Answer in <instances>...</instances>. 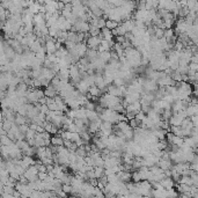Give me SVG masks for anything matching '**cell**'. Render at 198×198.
Returning <instances> with one entry per match:
<instances>
[{"label": "cell", "mask_w": 198, "mask_h": 198, "mask_svg": "<svg viewBox=\"0 0 198 198\" xmlns=\"http://www.w3.org/2000/svg\"><path fill=\"white\" fill-rule=\"evenodd\" d=\"M118 116H119V112H117L111 108H104L102 112L100 114V117L102 121H107V122H110L112 124L118 123Z\"/></svg>", "instance_id": "1"}, {"label": "cell", "mask_w": 198, "mask_h": 198, "mask_svg": "<svg viewBox=\"0 0 198 198\" xmlns=\"http://www.w3.org/2000/svg\"><path fill=\"white\" fill-rule=\"evenodd\" d=\"M101 41H102L101 35H100V36H91V37L86 41V42H87L88 49L97 50L99 49V45H100V43H101Z\"/></svg>", "instance_id": "2"}, {"label": "cell", "mask_w": 198, "mask_h": 198, "mask_svg": "<svg viewBox=\"0 0 198 198\" xmlns=\"http://www.w3.org/2000/svg\"><path fill=\"white\" fill-rule=\"evenodd\" d=\"M100 130H101V132H102L104 136H110V134L114 133V125H112V123L103 121Z\"/></svg>", "instance_id": "3"}, {"label": "cell", "mask_w": 198, "mask_h": 198, "mask_svg": "<svg viewBox=\"0 0 198 198\" xmlns=\"http://www.w3.org/2000/svg\"><path fill=\"white\" fill-rule=\"evenodd\" d=\"M45 50L48 54H56L57 51V45H56V42L54 41V38L48 36V39H46L45 43Z\"/></svg>", "instance_id": "4"}, {"label": "cell", "mask_w": 198, "mask_h": 198, "mask_svg": "<svg viewBox=\"0 0 198 198\" xmlns=\"http://www.w3.org/2000/svg\"><path fill=\"white\" fill-rule=\"evenodd\" d=\"M117 176L119 181H122V182H131V180H132V173H130L129 170H119L117 173Z\"/></svg>", "instance_id": "5"}, {"label": "cell", "mask_w": 198, "mask_h": 198, "mask_svg": "<svg viewBox=\"0 0 198 198\" xmlns=\"http://www.w3.org/2000/svg\"><path fill=\"white\" fill-rule=\"evenodd\" d=\"M76 89H78V91H80V93H82V94H85V95H86L88 91H89V88H91V86H89V85H88L87 82L84 80V79H81V80L76 85Z\"/></svg>", "instance_id": "6"}, {"label": "cell", "mask_w": 198, "mask_h": 198, "mask_svg": "<svg viewBox=\"0 0 198 198\" xmlns=\"http://www.w3.org/2000/svg\"><path fill=\"white\" fill-rule=\"evenodd\" d=\"M156 164L160 168H162L164 170H167V169H170L173 167V160L171 159H164V158H161Z\"/></svg>", "instance_id": "7"}, {"label": "cell", "mask_w": 198, "mask_h": 198, "mask_svg": "<svg viewBox=\"0 0 198 198\" xmlns=\"http://www.w3.org/2000/svg\"><path fill=\"white\" fill-rule=\"evenodd\" d=\"M44 94H45V96H48V97H55L56 95H58V91L54 85L50 84L49 86H46V88L44 89Z\"/></svg>", "instance_id": "8"}, {"label": "cell", "mask_w": 198, "mask_h": 198, "mask_svg": "<svg viewBox=\"0 0 198 198\" xmlns=\"http://www.w3.org/2000/svg\"><path fill=\"white\" fill-rule=\"evenodd\" d=\"M160 182H161V184L164 185V189H167V190L173 189L174 185H175V181H174L173 177H164V180H161Z\"/></svg>", "instance_id": "9"}, {"label": "cell", "mask_w": 198, "mask_h": 198, "mask_svg": "<svg viewBox=\"0 0 198 198\" xmlns=\"http://www.w3.org/2000/svg\"><path fill=\"white\" fill-rule=\"evenodd\" d=\"M141 110V103L140 101H136L133 103H130L126 107V111H133V112H139Z\"/></svg>", "instance_id": "10"}, {"label": "cell", "mask_w": 198, "mask_h": 198, "mask_svg": "<svg viewBox=\"0 0 198 198\" xmlns=\"http://www.w3.org/2000/svg\"><path fill=\"white\" fill-rule=\"evenodd\" d=\"M57 76L61 81H70V69H60V71L57 73Z\"/></svg>", "instance_id": "11"}, {"label": "cell", "mask_w": 198, "mask_h": 198, "mask_svg": "<svg viewBox=\"0 0 198 198\" xmlns=\"http://www.w3.org/2000/svg\"><path fill=\"white\" fill-rule=\"evenodd\" d=\"M101 35H102V38L107 39V41H112L114 38V34H112V30L108 29L107 27H104L101 31Z\"/></svg>", "instance_id": "12"}, {"label": "cell", "mask_w": 198, "mask_h": 198, "mask_svg": "<svg viewBox=\"0 0 198 198\" xmlns=\"http://www.w3.org/2000/svg\"><path fill=\"white\" fill-rule=\"evenodd\" d=\"M51 144L55 145V146H63L64 145V139L59 134H54L51 137Z\"/></svg>", "instance_id": "13"}, {"label": "cell", "mask_w": 198, "mask_h": 198, "mask_svg": "<svg viewBox=\"0 0 198 198\" xmlns=\"http://www.w3.org/2000/svg\"><path fill=\"white\" fill-rule=\"evenodd\" d=\"M112 50H114L115 52H116V54L119 56V58L124 56V50H125V49H124V46H123L121 43H118V42L115 43V45H114V48H112Z\"/></svg>", "instance_id": "14"}, {"label": "cell", "mask_w": 198, "mask_h": 198, "mask_svg": "<svg viewBox=\"0 0 198 198\" xmlns=\"http://www.w3.org/2000/svg\"><path fill=\"white\" fill-rule=\"evenodd\" d=\"M99 58L104 63H109L111 59V52L110 51H104V52H99Z\"/></svg>", "instance_id": "15"}, {"label": "cell", "mask_w": 198, "mask_h": 198, "mask_svg": "<svg viewBox=\"0 0 198 198\" xmlns=\"http://www.w3.org/2000/svg\"><path fill=\"white\" fill-rule=\"evenodd\" d=\"M88 93L91 94L94 97H99V96L102 94V91H101V88L100 87H97L96 85H94V86H91V87L89 88V91H88Z\"/></svg>", "instance_id": "16"}, {"label": "cell", "mask_w": 198, "mask_h": 198, "mask_svg": "<svg viewBox=\"0 0 198 198\" xmlns=\"http://www.w3.org/2000/svg\"><path fill=\"white\" fill-rule=\"evenodd\" d=\"M104 170L106 168L104 167H100V166H95L94 167V174H95V179H101L102 176H104Z\"/></svg>", "instance_id": "17"}, {"label": "cell", "mask_w": 198, "mask_h": 198, "mask_svg": "<svg viewBox=\"0 0 198 198\" xmlns=\"http://www.w3.org/2000/svg\"><path fill=\"white\" fill-rule=\"evenodd\" d=\"M86 114H87V118L91 121H91H95V119H97V118L100 117V114L96 110H88L87 109Z\"/></svg>", "instance_id": "18"}, {"label": "cell", "mask_w": 198, "mask_h": 198, "mask_svg": "<svg viewBox=\"0 0 198 198\" xmlns=\"http://www.w3.org/2000/svg\"><path fill=\"white\" fill-rule=\"evenodd\" d=\"M119 24H118L117 21H115V20H107V22H106V27L108 28V29H110V30H112V29H116V28L118 27Z\"/></svg>", "instance_id": "19"}, {"label": "cell", "mask_w": 198, "mask_h": 198, "mask_svg": "<svg viewBox=\"0 0 198 198\" xmlns=\"http://www.w3.org/2000/svg\"><path fill=\"white\" fill-rule=\"evenodd\" d=\"M130 125L132 129H138V128H140L141 126V121H139L138 118H132V119H130Z\"/></svg>", "instance_id": "20"}, {"label": "cell", "mask_w": 198, "mask_h": 198, "mask_svg": "<svg viewBox=\"0 0 198 198\" xmlns=\"http://www.w3.org/2000/svg\"><path fill=\"white\" fill-rule=\"evenodd\" d=\"M89 34H91V36H100V35H101V29L95 27V26H91Z\"/></svg>", "instance_id": "21"}, {"label": "cell", "mask_w": 198, "mask_h": 198, "mask_svg": "<svg viewBox=\"0 0 198 198\" xmlns=\"http://www.w3.org/2000/svg\"><path fill=\"white\" fill-rule=\"evenodd\" d=\"M132 181H133V182H140V181H143L140 173H139L138 169H136V170L132 173Z\"/></svg>", "instance_id": "22"}, {"label": "cell", "mask_w": 198, "mask_h": 198, "mask_svg": "<svg viewBox=\"0 0 198 198\" xmlns=\"http://www.w3.org/2000/svg\"><path fill=\"white\" fill-rule=\"evenodd\" d=\"M154 36H155L156 38H162V37H164V30L162 29V28H160V27H158V28H155V33H154Z\"/></svg>", "instance_id": "23"}, {"label": "cell", "mask_w": 198, "mask_h": 198, "mask_svg": "<svg viewBox=\"0 0 198 198\" xmlns=\"http://www.w3.org/2000/svg\"><path fill=\"white\" fill-rule=\"evenodd\" d=\"M176 71H179L181 74H188V72H189V65H180L179 69L176 70Z\"/></svg>", "instance_id": "24"}, {"label": "cell", "mask_w": 198, "mask_h": 198, "mask_svg": "<svg viewBox=\"0 0 198 198\" xmlns=\"http://www.w3.org/2000/svg\"><path fill=\"white\" fill-rule=\"evenodd\" d=\"M63 190L66 192L67 195H71L73 191V185L71 183H66V184H63Z\"/></svg>", "instance_id": "25"}, {"label": "cell", "mask_w": 198, "mask_h": 198, "mask_svg": "<svg viewBox=\"0 0 198 198\" xmlns=\"http://www.w3.org/2000/svg\"><path fill=\"white\" fill-rule=\"evenodd\" d=\"M13 143H15V141L12 140L7 134H6V136H1V145H11L13 144Z\"/></svg>", "instance_id": "26"}, {"label": "cell", "mask_w": 198, "mask_h": 198, "mask_svg": "<svg viewBox=\"0 0 198 198\" xmlns=\"http://www.w3.org/2000/svg\"><path fill=\"white\" fill-rule=\"evenodd\" d=\"M86 109H88V110H95L96 108V104L93 101H91V100H88L87 102H86V104L84 106Z\"/></svg>", "instance_id": "27"}, {"label": "cell", "mask_w": 198, "mask_h": 198, "mask_svg": "<svg viewBox=\"0 0 198 198\" xmlns=\"http://www.w3.org/2000/svg\"><path fill=\"white\" fill-rule=\"evenodd\" d=\"M35 136H36V131L33 129H29L28 130V132L26 133V139H27V140L33 139V138H35Z\"/></svg>", "instance_id": "28"}, {"label": "cell", "mask_w": 198, "mask_h": 198, "mask_svg": "<svg viewBox=\"0 0 198 198\" xmlns=\"http://www.w3.org/2000/svg\"><path fill=\"white\" fill-rule=\"evenodd\" d=\"M50 111L49 107H48V104L46 103H44V104H42L41 106V109H39V112H43V114H48Z\"/></svg>", "instance_id": "29"}, {"label": "cell", "mask_w": 198, "mask_h": 198, "mask_svg": "<svg viewBox=\"0 0 198 198\" xmlns=\"http://www.w3.org/2000/svg\"><path fill=\"white\" fill-rule=\"evenodd\" d=\"M146 116H147V115L145 114V112H144L143 110H140L139 112H137V115H136V118H138L139 121H143V119H144V118L146 117Z\"/></svg>", "instance_id": "30"}]
</instances>
